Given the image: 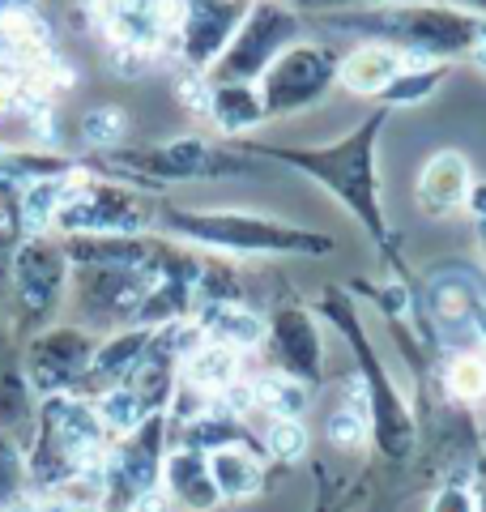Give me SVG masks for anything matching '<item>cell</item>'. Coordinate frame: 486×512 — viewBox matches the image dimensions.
Listing matches in <instances>:
<instances>
[{
    "instance_id": "8d00e7d4",
    "label": "cell",
    "mask_w": 486,
    "mask_h": 512,
    "mask_svg": "<svg viewBox=\"0 0 486 512\" xmlns=\"http://www.w3.org/2000/svg\"><path fill=\"white\" fill-rule=\"evenodd\" d=\"M482 64H486V60H482Z\"/></svg>"
},
{
    "instance_id": "52a82bcc",
    "label": "cell",
    "mask_w": 486,
    "mask_h": 512,
    "mask_svg": "<svg viewBox=\"0 0 486 512\" xmlns=\"http://www.w3.org/2000/svg\"><path fill=\"white\" fill-rule=\"evenodd\" d=\"M73 175L64 180L52 218L60 235H141L145 227H154L158 201L141 197L133 184L73 180Z\"/></svg>"
},
{
    "instance_id": "4dcf8cb0",
    "label": "cell",
    "mask_w": 486,
    "mask_h": 512,
    "mask_svg": "<svg viewBox=\"0 0 486 512\" xmlns=\"http://www.w3.org/2000/svg\"><path fill=\"white\" fill-rule=\"evenodd\" d=\"M469 325H474V338L486 346V299H474V308H469Z\"/></svg>"
},
{
    "instance_id": "484cf974",
    "label": "cell",
    "mask_w": 486,
    "mask_h": 512,
    "mask_svg": "<svg viewBox=\"0 0 486 512\" xmlns=\"http://www.w3.org/2000/svg\"><path fill=\"white\" fill-rule=\"evenodd\" d=\"M26 487V453L18 444L0 440V512H9V504L22 500Z\"/></svg>"
},
{
    "instance_id": "d6a6232c",
    "label": "cell",
    "mask_w": 486,
    "mask_h": 512,
    "mask_svg": "<svg viewBox=\"0 0 486 512\" xmlns=\"http://www.w3.org/2000/svg\"><path fill=\"white\" fill-rule=\"evenodd\" d=\"M444 5H457V9H469V13H478V18H486V0H444Z\"/></svg>"
},
{
    "instance_id": "9c48e42d",
    "label": "cell",
    "mask_w": 486,
    "mask_h": 512,
    "mask_svg": "<svg viewBox=\"0 0 486 512\" xmlns=\"http://www.w3.org/2000/svg\"><path fill=\"white\" fill-rule=\"evenodd\" d=\"M337 73H342V52L333 43L299 39L295 47H286L269 64V73L256 82L265 120H286V116H299V111L316 107L337 86Z\"/></svg>"
},
{
    "instance_id": "5bb4252c",
    "label": "cell",
    "mask_w": 486,
    "mask_h": 512,
    "mask_svg": "<svg viewBox=\"0 0 486 512\" xmlns=\"http://www.w3.org/2000/svg\"><path fill=\"white\" fill-rule=\"evenodd\" d=\"M162 487H167L171 504L184 512H218L222 508L214 470H209V453H201V448L175 444L167 461H162Z\"/></svg>"
},
{
    "instance_id": "ba28073f",
    "label": "cell",
    "mask_w": 486,
    "mask_h": 512,
    "mask_svg": "<svg viewBox=\"0 0 486 512\" xmlns=\"http://www.w3.org/2000/svg\"><path fill=\"white\" fill-rule=\"evenodd\" d=\"M303 13H295L286 0H252L248 18H243L239 35L231 39V47L218 56V64L205 77L209 82H243L256 86L269 73V64L278 60L286 47H295L303 39Z\"/></svg>"
},
{
    "instance_id": "44dd1931",
    "label": "cell",
    "mask_w": 486,
    "mask_h": 512,
    "mask_svg": "<svg viewBox=\"0 0 486 512\" xmlns=\"http://www.w3.org/2000/svg\"><path fill=\"white\" fill-rule=\"evenodd\" d=\"M180 380L201 389L209 397H222L226 389L239 384V350L231 346H218V342H201L180 367Z\"/></svg>"
},
{
    "instance_id": "7402d4cb",
    "label": "cell",
    "mask_w": 486,
    "mask_h": 512,
    "mask_svg": "<svg viewBox=\"0 0 486 512\" xmlns=\"http://www.w3.org/2000/svg\"><path fill=\"white\" fill-rule=\"evenodd\" d=\"M107 26L128 47H154L167 30V5L162 0H111Z\"/></svg>"
},
{
    "instance_id": "603a6c76",
    "label": "cell",
    "mask_w": 486,
    "mask_h": 512,
    "mask_svg": "<svg viewBox=\"0 0 486 512\" xmlns=\"http://www.w3.org/2000/svg\"><path fill=\"white\" fill-rule=\"evenodd\" d=\"M452 64H414V69H401L393 82H388L380 90V99L376 107H388V111H397V107H410V103H427L435 90L444 86V77H448Z\"/></svg>"
},
{
    "instance_id": "1f68e13d",
    "label": "cell",
    "mask_w": 486,
    "mask_h": 512,
    "mask_svg": "<svg viewBox=\"0 0 486 512\" xmlns=\"http://www.w3.org/2000/svg\"><path fill=\"white\" fill-rule=\"evenodd\" d=\"M474 504H478V512H486V453L474 466Z\"/></svg>"
},
{
    "instance_id": "836d02e7",
    "label": "cell",
    "mask_w": 486,
    "mask_h": 512,
    "mask_svg": "<svg viewBox=\"0 0 486 512\" xmlns=\"http://www.w3.org/2000/svg\"><path fill=\"white\" fill-rule=\"evenodd\" d=\"M128 512H158V508H154V504H150V495H145V500H141V504H137V508H128Z\"/></svg>"
},
{
    "instance_id": "d590c367",
    "label": "cell",
    "mask_w": 486,
    "mask_h": 512,
    "mask_svg": "<svg viewBox=\"0 0 486 512\" xmlns=\"http://www.w3.org/2000/svg\"><path fill=\"white\" fill-rule=\"evenodd\" d=\"M478 239H482V248H486V222H478Z\"/></svg>"
},
{
    "instance_id": "ffe728a7",
    "label": "cell",
    "mask_w": 486,
    "mask_h": 512,
    "mask_svg": "<svg viewBox=\"0 0 486 512\" xmlns=\"http://www.w3.org/2000/svg\"><path fill=\"white\" fill-rule=\"evenodd\" d=\"M401 69H405L401 52H393V47H384V43H363L359 52L342 56V73H337V82H342L346 90H354V94H376L380 99V90L393 82Z\"/></svg>"
},
{
    "instance_id": "cb8c5ba5",
    "label": "cell",
    "mask_w": 486,
    "mask_h": 512,
    "mask_svg": "<svg viewBox=\"0 0 486 512\" xmlns=\"http://www.w3.org/2000/svg\"><path fill=\"white\" fill-rule=\"evenodd\" d=\"M261 448L273 461H299L307 453V431L299 419H269V414H261Z\"/></svg>"
},
{
    "instance_id": "4316f807",
    "label": "cell",
    "mask_w": 486,
    "mask_h": 512,
    "mask_svg": "<svg viewBox=\"0 0 486 512\" xmlns=\"http://www.w3.org/2000/svg\"><path fill=\"white\" fill-rule=\"evenodd\" d=\"M448 389H452V397H461V402H478L486 393V363L474 355H461L448 367Z\"/></svg>"
},
{
    "instance_id": "f1b7e54d",
    "label": "cell",
    "mask_w": 486,
    "mask_h": 512,
    "mask_svg": "<svg viewBox=\"0 0 486 512\" xmlns=\"http://www.w3.org/2000/svg\"><path fill=\"white\" fill-rule=\"evenodd\" d=\"M295 13H307V18H324V13H342V9H354L363 0H286Z\"/></svg>"
},
{
    "instance_id": "83f0119b",
    "label": "cell",
    "mask_w": 486,
    "mask_h": 512,
    "mask_svg": "<svg viewBox=\"0 0 486 512\" xmlns=\"http://www.w3.org/2000/svg\"><path fill=\"white\" fill-rule=\"evenodd\" d=\"M427 512H478V504H474V487H465V483H448V487H440Z\"/></svg>"
},
{
    "instance_id": "4fadbf2b",
    "label": "cell",
    "mask_w": 486,
    "mask_h": 512,
    "mask_svg": "<svg viewBox=\"0 0 486 512\" xmlns=\"http://www.w3.org/2000/svg\"><path fill=\"white\" fill-rule=\"evenodd\" d=\"M248 9H252V0H184L180 52L192 69H201V73L214 69L218 56L239 35Z\"/></svg>"
},
{
    "instance_id": "e575fe53",
    "label": "cell",
    "mask_w": 486,
    "mask_h": 512,
    "mask_svg": "<svg viewBox=\"0 0 486 512\" xmlns=\"http://www.w3.org/2000/svg\"><path fill=\"white\" fill-rule=\"evenodd\" d=\"M363 5H401V0H363Z\"/></svg>"
},
{
    "instance_id": "3957f363",
    "label": "cell",
    "mask_w": 486,
    "mask_h": 512,
    "mask_svg": "<svg viewBox=\"0 0 486 512\" xmlns=\"http://www.w3.org/2000/svg\"><path fill=\"white\" fill-rule=\"evenodd\" d=\"M154 227L171 239H188L209 252L231 256H329L337 239L316 227H299L286 218L248 214V210H192V205L158 201Z\"/></svg>"
},
{
    "instance_id": "f546056e",
    "label": "cell",
    "mask_w": 486,
    "mask_h": 512,
    "mask_svg": "<svg viewBox=\"0 0 486 512\" xmlns=\"http://www.w3.org/2000/svg\"><path fill=\"white\" fill-rule=\"evenodd\" d=\"M465 210L474 214V222H486V184H482V180H474V188H469Z\"/></svg>"
},
{
    "instance_id": "d4e9b609",
    "label": "cell",
    "mask_w": 486,
    "mask_h": 512,
    "mask_svg": "<svg viewBox=\"0 0 486 512\" xmlns=\"http://www.w3.org/2000/svg\"><path fill=\"white\" fill-rule=\"evenodd\" d=\"M371 431V414L367 406H337L324 423V436H329L333 448H359Z\"/></svg>"
},
{
    "instance_id": "7a4b0ae2",
    "label": "cell",
    "mask_w": 486,
    "mask_h": 512,
    "mask_svg": "<svg viewBox=\"0 0 486 512\" xmlns=\"http://www.w3.org/2000/svg\"><path fill=\"white\" fill-rule=\"evenodd\" d=\"M307 26L324 35H354L363 43H384L414 64H452L486 60V18L444 0H401V5H354L324 13Z\"/></svg>"
},
{
    "instance_id": "5b68a950",
    "label": "cell",
    "mask_w": 486,
    "mask_h": 512,
    "mask_svg": "<svg viewBox=\"0 0 486 512\" xmlns=\"http://www.w3.org/2000/svg\"><path fill=\"white\" fill-rule=\"evenodd\" d=\"M69 252L60 239L26 235L9 252V308H13V333L30 342L35 333L52 329L56 312L69 303Z\"/></svg>"
},
{
    "instance_id": "277c9868",
    "label": "cell",
    "mask_w": 486,
    "mask_h": 512,
    "mask_svg": "<svg viewBox=\"0 0 486 512\" xmlns=\"http://www.w3.org/2000/svg\"><path fill=\"white\" fill-rule=\"evenodd\" d=\"M180 244H171L162 265H73L69 278V308L73 325L99 333H120V329H141V316L150 308L158 282L184 261Z\"/></svg>"
},
{
    "instance_id": "7c38bea8",
    "label": "cell",
    "mask_w": 486,
    "mask_h": 512,
    "mask_svg": "<svg viewBox=\"0 0 486 512\" xmlns=\"http://www.w3.org/2000/svg\"><path fill=\"white\" fill-rule=\"evenodd\" d=\"M265 325H269L265 342H269V355H273V372L316 389L320 376H324V346H320V325H316L312 308H303V303H282Z\"/></svg>"
},
{
    "instance_id": "9a60e30c",
    "label": "cell",
    "mask_w": 486,
    "mask_h": 512,
    "mask_svg": "<svg viewBox=\"0 0 486 512\" xmlns=\"http://www.w3.org/2000/svg\"><path fill=\"white\" fill-rule=\"evenodd\" d=\"M39 402L43 397L30 389L22 355H0V440L26 453L39 431Z\"/></svg>"
},
{
    "instance_id": "6da1fadb",
    "label": "cell",
    "mask_w": 486,
    "mask_h": 512,
    "mask_svg": "<svg viewBox=\"0 0 486 512\" xmlns=\"http://www.w3.org/2000/svg\"><path fill=\"white\" fill-rule=\"evenodd\" d=\"M388 116H393L388 107H371L346 137H333L324 146H273V141L248 137V141H239V154L273 158V163H282L290 171L307 175L312 184H320L337 205H346L354 222L397 265V244H393V227H388L384 192H380V137H384Z\"/></svg>"
},
{
    "instance_id": "2e32d148",
    "label": "cell",
    "mask_w": 486,
    "mask_h": 512,
    "mask_svg": "<svg viewBox=\"0 0 486 512\" xmlns=\"http://www.w3.org/2000/svg\"><path fill=\"white\" fill-rule=\"evenodd\" d=\"M469 188H474V171H469V158L461 150H435L418 171V205L431 218L465 210Z\"/></svg>"
},
{
    "instance_id": "e0dca14e",
    "label": "cell",
    "mask_w": 486,
    "mask_h": 512,
    "mask_svg": "<svg viewBox=\"0 0 486 512\" xmlns=\"http://www.w3.org/2000/svg\"><path fill=\"white\" fill-rule=\"evenodd\" d=\"M197 329L205 333V342L231 346V350H256L265 342L269 325L256 312H248L243 303H197Z\"/></svg>"
},
{
    "instance_id": "8fae6325",
    "label": "cell",
    "mask_w": 486,
    "mask_h": 512,
    "mask_svg": "<svg viewBox=\"0 0 486 512\" xmlns=\"http://www.w3.org/2000/svg\"><path fill=\"white\" fill-rule=\"evenodd\" d=\"M99 333L81 329V325H52L35 333L22 350V367L26 380L39 397H56V393H77L90 376V363L99 355Z\"/></svg>"
},
{
    "instance_id": "8992f818",
    "label": "cell",
    "mask_w": 486,
    "mask_h": 512,
    "mask_svg": "<svg viewBox=\"0 0 486 512\" xmlns=\"http://www.w3.org/2000/svg\"><path fill=\"white\" fill-rule=\"evenodd\" d=\"M320 312L329 316L337 329H342V338L350 342L354 359H359V380H363L367 414H371V436L380 440V448L388 457H401L405 448L414 444V419H410V410H405V402L397 397L388 372L380 367L376 346H371L363 320H359V312H354V299L342 291V286H333V291H324Z\"/></svg>"
},
{
    "instance_id": "ac0fdd59",
    "label": "cell",
    "mask_w": 486,
    "mask_h": 512,
    "mask_svg": "<svg viewBox=\"0 0 486 512\" xmlns=\"http://www.w3.org/2000/svg\"><path fill=\"white\" fill-rule=\"evenodd\" d=\"M209 470H214L222 504H243L265 491V457L248 444H231L209 453Z\"/></svg>"
},
{
    "instance_id": "30bf717a",
    "label": "cell",
    "mask_w": 486,
    "mask_h": 512,
    "mask_svg": "<svg viewBox=\"0 0 486 512\" xmlns=\"http://www.w3.org/2000/svg\"><path fill=\"white\" fill-rule=\"evenodd\" d=\"M107 158L120 171L141 175L145 188L214 180V175H248L252 171V163L243 154L218 150L201 137H175V141H158V146H137V150H111Z\"/></svg>"
},
{
    "instance_id": "d6986e66",
    "label": "cell",
    "mask_w": 486,
    "mask_h": 512,
    "mask_svg": "<svg viewBox=\"0 0 486 512\" xmlns=\"http://www.w3.org/2000/svg\"><path fill=\"white\" fill-rule=\"evenodd\" d=\"M205 107H209V116H214V124L222 128L226 137H243V133H252V128L265 120L261 90L243 86V82H209Z\"/></svg>"
}]
</instances>
